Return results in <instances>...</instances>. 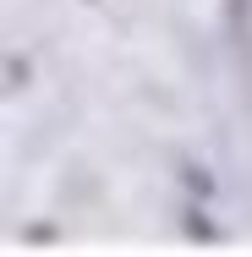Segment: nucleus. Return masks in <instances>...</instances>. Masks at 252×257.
<instances>
[{
	"mask_svg": "<svg viewBox=\"0 0 252 257\" xmlns=\"http://www.w3.org/2000/svg\"><path fill=\"white\" fill-rule=\"evenodd\" d=\"M187 186H192V192H214V181H208L203 170H192V164H187Z\"/></svg>",
	"mask_w": 252,
	"mask_h": 257,
	"instance_id": "f03ea898",
	"label": "nucleus"
},
{
	"mask_svg": "<svg viewBox=\"0 0 252 257\" xmlns=\"http://www.w3.org/2000/svg\"><path fill=\"white\" fill-rule=\"evenodd\" d=\"M187 235H192V241H214V224H208V219H203L198 208H192V213H187Z\"/></svg>",
	"mask_w": 252,
	"mask_h": 257,
	"instance_id": "f257e3e1",
	"label": "nucleus"
}]
</instances>
